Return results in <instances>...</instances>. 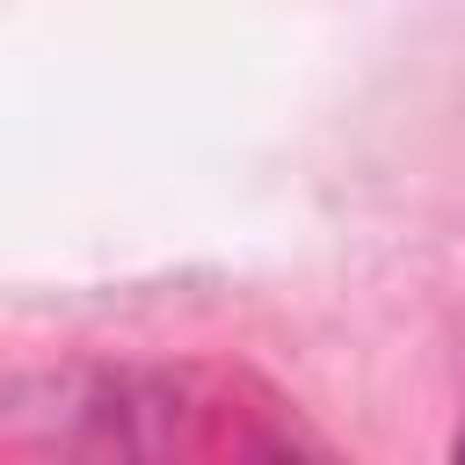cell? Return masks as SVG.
I'll use <instances>...</instances> for the list:
<instances>
[{
	"instance_id": "cell-1",
	"label": "cell",
	"mask_w": 465,
	"mask_h": 465,
	"mask_svg": "<svg viewBox=\"0 0 465 465\" xmlns=\"http://www.w3.org/2000/svg\"><path fill=\"white\" fill-rule=\"evenodd\" d=\"M458 458H465V429H458Z\"/></svg>"
}]
</instances>
